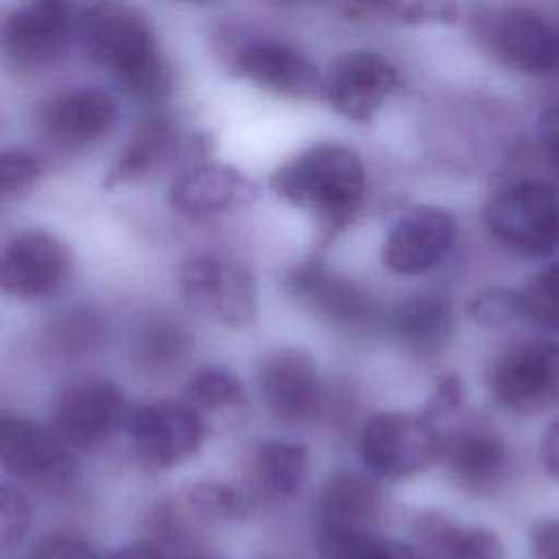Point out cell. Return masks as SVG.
Returning <instances> with one entry per match:
<instances>
[{
    "mask_svg": "<svg viewBox=\"0 0 559 559\" xmlns=\"http://www.w3.org/2000/svg\"><path fill=\"white\" fill-rule=\"evenodd\" d=\"M76 24L92 61L109 70L131 96L148 103L168 96L170 68L155 28L140 9L120 2H94L81 9Z\"/></svg>",
    "mask_w": 559,
    "mask_h": 559,
    "instance_id": "cell-1",
    "label": "cell"
},
{
    "mask_svg": "<svg viewBox=\"0 0 559 559\" xmlns=\"http://www.w3.org/2000/svg\"><path fill=\"white\" fill-rule=\"evenodd\" d=\"M269 183L280 199L312 214L325 240L354 221L367 190L360 155L338 142L304 148L275 168Z\"/></svg>",
    "mask_w": 559,
    "mask_h": 559,
    "instance_id": "cell-2",
    "label": "cell"
},
{
    "mask_svg": "<svg viewBox=\"0 0 559 559\" xmlns=\"http://www.w3.org/2000/svg\"><path fill=\"white\" fill-rule=\"evenodd\" d=\"M480 48L511 72L548 76L559 70V22L528 7H480L472 17Z\"/></svg>",
    "mask_w": 559,
    "mask_h": 559,
    "instance_id": "cell-3",
    "label": "cell"
},
{
    "mask_svg": "<svg viewBox=\"0 0 559 559\" xmlns=\"http://www.w3.org/2000/svg\"><path fill=\"white\" fill-rule=\"evenodd\" d=\"M487 231L507 249L546 258L559 249V192L544 179H515L485 203Z\"/></svg>",
    "mask_w": 559,
    "mask_h": 559,
    "instance_id": "cell-4",
    "label": "cell"
},
{
    "mask_svg": "<svg viewBox=\"0 0 559 559\" xmlns=\"http://www.w3.org/2000/svg\"><path fill=\"white\" fill-rule=\"evenodd\" d=\"M493 402L513 415H539L559 402V343L528 338L504 347L489 367Z\"/></svg>",
    "mask_w": 559,
    "mask_h": 559,
    "instance_id": "cell-5",
    "label": "cell"
},
{
    "mask_svg": "<svg viewBox=\"0 0 559 559\" xmlns=\"http://www.w3.org/2000/svg\"><path fill=\"white\" fill-rule=\"evenodd\" d=\"M365 467L380 478H406L430 467L443 452V437L421 413H376L358 441Z\"/></svg>",
    "mask_w": 559,
    "mask_h": 559,
    "instance_id": "cell-6",
    "label": "cell"
},
{
    "mask_svg": "<svg viewBox=\"0 0 559 559\" xmlns=\"http://www.w3.org/2000/svg\"><path fill=\"white\" fill-rule=\"evenodd\" d=\"M380 509V491L371 480L354 472L332 474L312 504L321 557L336 559L358 542L378 535Z\"/></svg>",
    "mask_w": 559,
    "mask_h": 559,
    "instance_id": "cell-7",
    "label": "cell"
},
{
    "mask_svg": "<svg viewBox=\"0 0 559 559\" xmlns=\"http://www.w3.org/2000/svg\"><path fill=\"white\" fill-rule=\"evenodd\" d=\"M179 288L190 306L227 328H249L258 317L253 273L238 260L194 253L179 269Z\"/></svg>",
    "mask_w": 559,
    "mask_h": 559,
    "instance_id": "cell-8",
    "label": "cell"
},
{
    "mask_svg": "<svg viewBox=\"0 0 559 559\" xmlns=\"http://www.w3.org/2000/svg\"><path fill=\"white\" fill-rule=\"evenodd\" d=\"M129 411L122 389L98 376L70 380L55 397L50 428L74 450L92 452L103 448L124 426Z\"/></svg>",
    "mask_w": 559,
    "mask_h": 559,
    "instance_id": "cell-9",
    "label": "cell"
},
{
    "mask_svg": "<svg viewBox=\"0 0 559 559\" xmlns=\"http://www.w3.org/2000/svg\"><path fill=\"white\" fill-rule=\"evenodd\" d=\"M124 428L138 459L155 469L188 461L203 441L205 424L188 402L155 400L129 411Z\"/></svg>",
    "mask_w": 559,
    "mask_h": 559,
    "instance_id": "cell-10",
    "label": "cell"
},
{
    "mask_svg": "<svg viewBox=\"0 0 559 559\" xmlns=\"http://www.w3.org/2000/svg\"><path fill=\"white\" fill-rule=\"evenodd\" d=\"M402 85L393 61L376 50H352L336 57L323 79L328 105L343 118L369 122Z\"/></svg>",
    "mask_w": 559,
    "mask_h": 559,
    "instance_id": "cell-11",
    "label": "cell"
},
{
    "mask_svg": "<svg viewBox=\"0 0 559 559\" xmlns=\"http://www.w3.org/2000/svg\"><path fill=\"white\" fill-rule=\"evenodd\" d=\"M258 384L271 415L286 426H304L319 417L323 380L314 358L297 347L266 352L258 365Z\"/></svg>",
    "mask_w": 559,
    "mask_h": 559,
    "instance_id": "cell-12",
    "label": "cell"
},
{
    "mask_svg": "<svg viewBox=\"0 0 559 559\" xmlns=\"http://www.w3.org/2000/svg\"><path fill=\"white\" fill-rule=\"evenodd\" d=\"M288 293L317 319L343 332L369 330L376 306L352 280L330 271L321 260L299 262L286 277Z\"/></svg>",
    "mask_w": 559,
    "mask_h": 559,
    "instance_id": "cell-13",
    "label": "cell"
},
{
    "mask_svg": "<svg viewBox=\"0 0 559 559\" xmlns=\"http://www.w3.org/2000/svg\"><path fill=\"white\" fill-rule=\"evenodd\" d=\"M456 218L437 205H415L391 227L382 245V262L397 275H421L435 269L454 247Z\"/></svg>",
    "mask_w": 559,
    "mask_h": 559,
    "instance_id": "cell-14",
    "label": "cell"
},
{
    "mask_svg": "<svg viewBox=\"0 0 559 559\" xmlns=\"http://www.w3.org/2000/svg\"><path fill=\"white\" fill-rule=\"evenodd\" d=\"M118 120V103L98 87H76L48 96L37 107L41 135L59 148H85L105 138Z\"/></svg>",
    "mask_w": 559,
    "mask_h": 559,
    "instance_id": "cell-15",
    "label": "cell"
},
{
    "mask_svg": "<svg viewBox=\"0 0 559 559\" xmlns=\"http://www.w3.org/2000/svg\"><path fill=\"white\" fill-rule=\"evenodd\" d=\"M74 9L61 0H37L11 9L0 39L9 61L22 68L41 66L59 57L74 28Z\"/></svg>",
    "mask_w": 559,
    "mask_h": 559,
    "instance_id": "cell-16",
    "label": "cell"
},
{
    "mask_svg": "<svg viewBox=\"0 0 559 559\" xmlns=\"http://www.w3.org/2000/svg\"><path fill=\"white\" fill-rule=\"evenodd\" d=\"M260 190L242 170L221 162H201L179 173L168 188L170 207L186 218H212L245 207Z\"/></svg>",
    "mask_w": 559,
    "mask_h": 559,
    "instance_id": "cell-17",
    "label": "cell"
},
{
    "mask_svg": "<svg viewBox=\"0 0 559 559\" xmlns=\"http://www.w3.org/2000/svg\"><path fill=\"white\" fill-rule=\"evenodd\" d=\"M68 450L52 428L28 417H2L0 459L11 476L37 485L61 483L72 467Z\"/></svg>",
    "mask_w": 559,
    "mask_h": 559,
    "instance_id": "cell-18",
    "label": "cell"
},
{
    "mask_svg": "<svg viewBox=\"0 0 559 559\" xmlns=\"http://www.w3.org/2000/svg\"><path fill=\"white\" fill-rule=\"evenodd\" d=\"M66 266L68 251L55 234L26 229L13 236L2 251V290L17 299L44 297L57 288Z\"/></svg>",
    "mask_w": 559,
    "mask_h": 559,
    "instance_id": "cell-19",
    "label": "cell"
},
{
    "mask_svg": "<svg viewBox=\"0 0 559 559\" xmlns=\"http://www.w3.org/2000/svg\"><path fill=\"white\" fill-rule=\"evenodd\" d=\"M231 70L245 81L277 96L312 98L323 90L317 66L304 52L284 41L260 39L245 44L236 52Z\"/></svg>",
    "mask_w": 559,
    "mask_h": 559,
    "instance_id": "cell-20",
    "label": "cell"
},
{
    "mask_svg": "<svg viewBox=\"0 0 559 559\" xmlns=\"http://www.w3.org/2000/svg\"><path fill=\"white\" fill-rule=\"evenodd\" d=\"M441 459L461 489L487 496L502 483L509 452L491 426L474 421L443 437Z\"/></svg>",
    "mask_w": 559,
    "mask_h": 559,
    "instance_id": "cell-21",
    "label": "cell"
},
{
    "mask_svg": "<svg viewBox=\"0 0 559 559\" xmlns=\"http://www.w3.org/2000/svg\"><path fill=\"white\" fill-rule=\"evenodd\" d=\"M393 338L417 358H435L454 334V310L445 295L421 293L395 306L389 317Z\"/></svg>",
    "mask_w": 559,
    "mask_h": 559,
    "instance_id": "cell-22",
    "label": "cell"
},
{
    "mask_svg": "<svg viewBox=\"0 0 559 559\" xmlns=\"http://www.w3.org/2000/svg\"><path fill=\"white\" fill-rule=\"evenodd\" d=\"M177 129L166 118H148L135 127L129 142L122 146L111 168L107 170L105 186L138 183L151 177L177 148Z\"/></svg>",
    "mask_w": 559,
    "mask_h": 559,
    "instance_id": "cell-23",
    "label": "cell"
},
{
    "mask_svg": "<svg viewBox=\"0 0 559 559\" xmlns=\"http://www.w3.org/2000/svg\"><path fill=\"white\" fill-rule=\"evenodd\" d=\"M417 535L428 559H502V542L483 526L459 524L445 515H421Z\"/></svg>",
    "mask_w": 559,
    "mask_h": 559,
    "instance_id": "cell-24",
    "label": "cell"
},
{
    "mask_svg": "<svg viewBox=\"0 0 559 559\" xmlns=\"http://www.w3.org/2000/svg\"><path fill=\"white\" fill-rule=\"evenodd\" d=\"M308 474V448L295 441H264L253 454V478L258 489L273 498L295 496Z\"/></svg>",
    "mask_w": 559,
    "mask_h": 559,
    "instance_id": "cell-25",
    "label": "cell"
},
{
    "mask_svg": "<svg viewBox=\"0 0 559 559\" xmlns=\"http://www.w3.org/2000/svg\"><path fill=\"white\" fill-rule=\"evenodd\" d=\"M188 332L170 319L148 321L133 345L135 365L148 376L173 373L190 352Z\"/></svg>",
    "mask_w": 559,
    "mask_h": 559,
    "instance_id": "cell-26",
    "label": "cell"
},
{
    "mask_svg": "<svg viewBox=\"0 0 559 559\" xmlns=\"http://www.w3.org/2000/svg\"><path fill=\"white\" fill-rule=\"evenodd\" d=\"M338 11L358 24H454L459 9L450 2H347Z\"/></svg>",
    "mask_w": 559,
    "mask_h": 559,
    "instance_id": "cell-27",
    "label": "cell"
},
{
    "mask_svg": "<svg viewBox=\"0 0 559 559\" xmlns=\"http://www.w3.org/2000/svg\"><path fill=\"white\" fill-rule=\"evenodd\" d=\"M186 400L194 411H231L245 406L247 397L240 380L223 367H203L188 378Z\"/></svg>",
    "mask_w": 559,
    "mask_h": 559,
    "instance_id": "cell-28",
    "label": "cell"
},
{
    "mask_svg": "<svg viewBox=\"0 0 559 559\" xmlns=\"http://www.w3.org/2000/svg\"><path fill=\"white\" fill-rule=\"evenodd\" d=\"M190 509L210 522H231L251 513L253 498L223 480H201L188 489Z\"/></svg>",
    "mask_w": 559,
    "mask_h": 559,
    "instance_id": "cell-29",
    "label": "cell"
},
{
    "mask_svg": "<svg viewBox=\"0 0 559 559\" xmlns=\"http://www.w3.org/2000/svg\"><path fill=\"white\" fill-rule=\"evenodd\" d=\"M522 321L559 330V260L548 262L520 288Z\"/></svg>",
    "mask_w": 559,
    "mask_h": 559,
    "instance_id": "cell-30",
    "label": "cell"
},
{
    "mask_svg": "<svg viewBox=\"0 0 559 559\" xmlns=\"http://www.w3.org/2000/svg\"><path fill=\"white\" fill-rule=\"evenodd\" d=\"M467 314L474 323L485 328H500L522 319L520 290L487 288L467 304Z\"/></svg>",
    "mask_w": 559,
    "mask_h": 559,
    "instance_id": "cell-31",
    "label": "cell"
},
{
    "mask_svg": "<svg viewBox=\"0 0 559 559\" xmlns=\"http://www.w3.org/2000/svg\"><path fill=\"white\" fill-rule=\"evenodd\" d=\"M44 173V159L28 148H11L0 157V188L4 199L24 194Z\"/></svg>",
    "mask_w": 559,
    "mask_h": 559,
    "instance_id": "cell-32",
    "label": "cell"
},
{
    "mask_svg": "<svg viewBox=\"0 0 559 559\" xmlns=\"http://www.w3.org/2000/svg\"><path fill=\"white\" fill-rule=\"evenodd\" d=\"M31 526V507L28 500L13 489L11 485L0 487V544L4 550H11L22 542Z\"/></svg>",
    "mask_w": 559,
    "mask_h": 559,
    "instance_id": "cell-33",
    "label": "cell"
},
{
    "mask_svg": "<svg viewBox=\"0 0 559 559\" xmlns=\"http://www.w3.org/2000/svg\"><path fill=\"white\" fill-rule=\"evenodd\" d=\"M26 559H98L87 537L72 531H55L39 537Z\"/></svg>",
    "mask_w": 559,
    "mask_h": 559,
    "instance_id": "cell-34",
    "label": "cell"
},
{
    "mask_svg": "<svg viewBox=\"0 0 559 559\" xmlns=\"http://www.w3.org/2000/svg\"><path fill=\"white\" fill-rule=\"evenodd\" d=\"M463 400L465 391L461 378L456 373H443L437 378L421 415L435 424L437 419L454 415L463 406Z\"/></svg>",
    "mask_w": 559,
    "mask_h": 559,
    "instance_id": "cell-35",
    "label": "cell"
},
{
    "mask_svg": "<svg viewBox=\"0 0 559 559\" xmlns=\"http://www.w3.org/2000/svg\"><path fill=\"white\" fill-rule=\"evenodd\" d=\"M336 559H428L426 552L380 535L367 537Z\"/></svg>",
    "mask_w": 559,
    "mask_h": 559,
    "instance_id": "cell-36",
    "label": "cell"
},
{
    "mask_svg": "<svg viewBox=\"0 0 559 559\" xmlns=\"http://www.w3.org/2000/svg\"><path fill=\"white\" fill-rule=\"evenodd\" d=\"M531 557L559 559V518L542 520L531 528Z\"/></svg>",
    "mask_w": 559,
    "mask_h": 559,
    "instance_id": "cell-37",
    "label": "cell"
},
{
    "mask_svg": "<svg viewBox=\"0 0 559 559\" xmlns=\"http://www.w3.org/2000/svg\"><path fill=\"white\" fill-rule=\"evenodd\" d=\"M537 131H539L542 148L548 157V164L559 175V103H555L539 116Z\"/></svg>",
    "mask_w": 559,
    "mask_h": 559,
    "instance_id": "cell-38",
    "label": "cell"
},
{
    "mask_svg": "<svg viewBox=\"0 0 559 559\" xmlns=\"http://www.w3.org/2000/svg\"><path fill=\"white\" fill-rule=\"evenodd\" d=\"M542 461L550 476L559 478V417L546 428L542 439Z\"/></svg>",
    "mask_w": 559,
    "mask_h": 559,
    "instance_id": "cell-39",
    "label": "cell"
},
{
    "mask_svg": "<svg viewBox=\"0 0 559 559\" xmlns=\"http://www.w3.org/2000/svg\"><path fill=\"white\" fill-rule=\"evenodd\" d=\"M105 559H164V550L159 544L142 539V542H133L129 546L114 550Z\"/></svg>",
    "mask_w": 559,
    "mask_h": 559,
    "instance_id": "cell-40",
    "label": "cell"
},
{
    "mask_svg": "<svg viewBox=\"0 0 559 559\" xmlns=\"http://www.w3.org/2000/svg\"><path fill=\"white\" fill-rule=\"evenodd\" d=\"M177 559H227V557H223L221 552H214V550H205V548L192 546V548L179 552Z\"/></svg>",
    "mask_w": 559,
    "mask_h": 559,
    "instance_id": "cell-41",
    "label": "cell"
}]
</instances>
